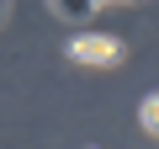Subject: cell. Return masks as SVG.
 I'll return each mask as SVG.
<instances>
[{"label":"cell","mask_w":159,"mask_h":149,"mask_svg":"<svg viewBox=\"0 0 159 149\" xmlns=\"http://www.w3.org/2000/svg\"><path fill=\"white\" fill-rule=\"evenodd\" d=\"M64 53L74 64H117L122 59V37H111V32H80V37L64 43Z\"/></svg>","instance_id":"6da1fadb"},{"label":"cell","mask_w":159,"mask_h":149,"mask_svg":"<svg viewBox=\"0 0 159 149\" xmlns=\"http://www.w3.org/2000/svg\"><path fill=\"white\" fill-rule=\"evenodd\" d=\"M138 123H143V128H148V133L159 138V96H148V101L138 107Z\"/></svg>","instance_id":"3957f363"},{"label":"cell","mask_w":159,"mask_h":149,"mask_svg":"<svg viewBox=\"0 0 159 149\" xmlns=\"http://www.w3.org/2000/svg\"><path fill=\"white\" fill-rule=\"evenodd\" d=\"M0 22H6V6H0Z\"/></svg>","instance_id":"277c9868"},{"label":"cell","mask_w":159,"mask_h":149,"mask_svg":"<svg viewBox=\"0 0 159 149\" xmlns=\"http://www.w3.org/2000/svg\"><path fill=\"white\" fill-rule=\"evenodd\" d=\"M64 22H85V16H96V0H58L53 6Z\"/></svg>","instance_id":"7a4b0ae2"}]
</instances>
